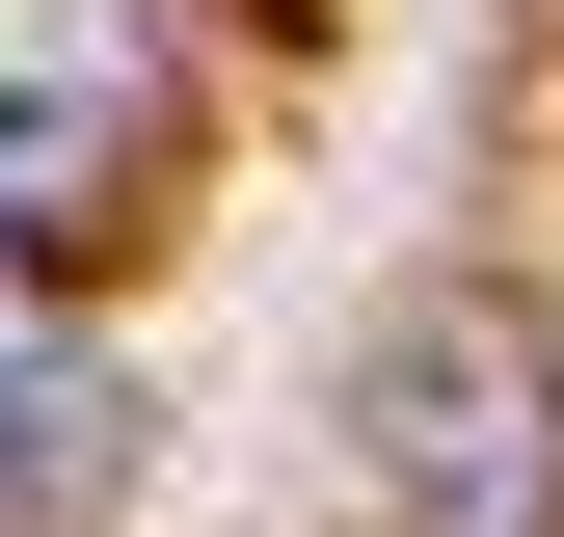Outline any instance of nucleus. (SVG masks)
<instances>
[{
    "label": "nucleus",
    "mask_w": 564,
    "mask_h": 537,
    "mask_svg": "<svg viewBox=\"0 0 564 537\" xmlns=\"http://www.w3.org/2000/svg\"><path fill=\"white\" fill-rule=\"evenodd\" d=\"M108 484H134L108 350H28V322H0V511H108Z\"/></svg>",
    "instance_id": "obj_3"
},
{
    "label": "nucleus",
    "mask_w": 564,
    "mask_h": 537,
    "mask_svg": "<svg viewBox=\"0 0 564 537\" xmlns=\"http://www.w3.org/2000/svg\"><path fill=\"white\" fill-rule=\"evenodd\" d=\"M349 484H377V537H564V296L403 268L349 322Z\"/></svg>",
    "instance_id": "obj_1"
},
{
    "label": "nucleus",
    "mask_w": 564,
    "mask_h": 537,
    "mask_svg": "<svg viewBox=\"0 0 564 537\" xmlns=\"http://www.w3.org/2000/svg\"><path fill=\"white\" fill-rule=\"evenodd\" d=\"M162 162V54L108 0H0V242H108Z\"/></svg>",
    "instance_id": "obj_2"
}]
</instances>
